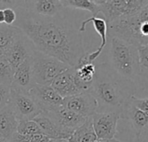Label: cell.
<instances>
[{"instance_id": "44dd1931", "label": "cell", "mask_w": 148, "mask_h": 142, "mask_svg": "<svg viewBox=\"0 0 148 142\" xmlns=\"http://www.w3.org/2000/svg\"><path fill=\"white\" fill-rule=\"evenodd\" d=\"M35 13L43 16L53 17L57 16L63 9L61 1L57 0H39L36 1Z\"/></svg>"}, {"instance_id": "8fae6325", "label": "cell", "mask_w": 148, "mask_h": 142, "mask_svg": "<svg viewBox=\"0 0 148 142\" xmlns=\"http://www.w3.org/2000/svg\"><path fill=\"white\" fill-rule=\"evenodd\" d=\"M29 93L38 103L42 112H52L62 106L63 98L50 86L36 84Z\"/></svg>"}, {"instance_id": "603a6c76", "label": "cell", "mask_w": 148, "mask_h": 142, "mask_svg": "<svg viewBox=\"0 0 148 142\" xmlns=\"http://www.w3.org/2000/svg\"><path fill=\"white\" fill-rule=\"evenodd\" d=\"M61 3L64 8L88 10L92 13L93 16H97L100 13V9L95 0H63Z\"/></svg>"}, {"instance_id": "ac0fdd59", "label": "cell", "mask_w": 148, "mask_h": 142, "mask_svg": "<svg viewBox=\"0 0 148 142\" xmlns=\"http://www.w3.org/2000/svg\"><path fill=\"white\" fill-rule=\"evenodd\" d=\"M122 119L129 121L135 136L140 134L148 125V114L136 108L131 102L126 108Z\"/></svg>"}, {"instance_id": "6da1fadb", "label": "cell", "mask_w": 148, "mask_h": 142, "mask_svg": "<svg viewBox=\"0 0 148 142\" xmlns=\"http://www.w3.org/2000/svg\"><path fill=\"white\" fill-rule=\"evenodd\" d=\"M34 43L37 51L58 59L71 68L87 53L79 29L63 17L22 14L16 25Z\"/></svg>"}, {"instance_id": "7402d4cb", "label": "cell", "mask_w": 148, "mask_h": 142, "mask_svg": "<svg viewBox=\"0 0 148 142\" xmlns=\"http://www.w3.org/2000/svg\"><path fill=\"white\" fill-rule=\"evenodd\" d=\"M21 33L22 30L16 26L0 24V49L5 51Z\"/></svg>"}, {"instance_id": "4fadbf2b", "label": "cell", "mask_w": 148, "mask_h": 142, "mask_svg": "<svg viewBox=\"0 0 148 142\" xmlns=\"http://www.w3.org/2000/svg\"><path fill=\"white\" fill-rule=\"evenodd\" d=\"M89 23H93V26H94L95 31L98 33V35L100 36V37L101 39V43L99 48L96 50L87 54L88 61L89 62H95V60L100 56V55L101 54V52L103 51L105 47L108 45V25L103 17L91 16V17H88V19L82 22L81 27L78 29L79 31L81 33L84 32L86 29V25Z\"/></svg>"}, {"instance_id": "e0dca14e", "label": "cell", "mask_w": 148, "mask_h": 142, "mask_svg": "<svg viewBox=\"0 0 148 142\" xmlns=\"http://www.w3.org/2000/svg\"><path fill=\"white\" fill-rule=\"evenodd\" d=\"M19 121L15 114L8 106L0 111V142H9L15 133L17 132Z\"/></svg>"}, {"instance_id": "83f0119b", "label": "cell", "mask_w": 148, "mask_h": 142, "mask_svg": "<svg viewBox=\"0 0 148 142\" xmlns=\"http://www.w3.org/2000/svg\"><path fill=\"white\" fill-rule=\"evenodd\" d=\"M131 102L139 109L148 114V97L147 98H138L134 95L132 98Z\"/></svg>"}, {"instance_id": "4dcf8cb0", "label": "cell", "mask_w": 148, "mask_h": 142, "mask_svg": "<svg viewBox=\"0 0 148 142\" xmlns=\"http://www.w3.org/2000/svg\"><path fill=\"white\" fill-rule=\"evenodd\" d=\"M4 23V14L3 10H0V24Z\"/></svg>"}, {"instance_id": "277c9868", "label": "cell", "mask_w": 148, "mask_h": 142, "mask_svg": "<svg viewBox=\"0 0 148 142\" xmlns=\"http://www.w3.org/2000/svg\"><path fill=\"white\" fill-rule=\"evenodd\" d=\"M113 36L137 48L148 44V4L138 12L108 24V36Z\"/></svg>"}, {"instance_id": "9a60e30c", "label": "cell", "mask_w": 148, "mask_h": 142, "mask_svg": "<svg viewBox=\"0 0 148 142\" xmlns=\"http://www.w3.org/2000/svg\"><path fill=\"white\" fill-rule=\"evenodd\" d=\"M49 114L62 128L72 132H75V130L83 125L88 120L65 108L63 106H61L52 112H49Z\"/></svg>"}, {"instance_id": "5bb4252c", "label": "cell", "mask_w": 148, "mask_h": 142, "mask_svg": "<svg viewBox=\"0 0 148 142\" xmlns=\"http://www.w3.org/2000/svg\"><path fill=\"white\" fill-rule=\"evenodd\" d=\"M36 85L33 75V57L29 56L14 72L11 88L29 92Z\"/></svg>"}, {"instance_id": "d6986e66", "label": "cell", "mask_w": 148, "mask_h": 142, "mask_svg": "<svg viewBox=\"0 0 148 142\" xmlns=\"http://www.w3.org/2000/svg\"><path fill=\"white\" fill-rule=\"evenodd\" d=\"M75 69L78 79L82 83L92 88L93 81L96 72V64L95 62H89L87 59L86 55L81 59L78 65L75 67Z\"/></svg>"}, {"instance_id": "ba28073f", "label": "cell", "mask_w": 148, "mask_h": 142, "mask_svg": "<svg viewBox=\"0 0 148 142\" xmlns=\"http://www.w3.org/2000/svg\"><path fill=\"white\" fill-rule=\"evenodd\" d=\"M63 99L91 90V87L82 83L75 74V68H69L60 74L50 85Z\"/></svg>"}, {"instance_id": "2e32d148", "label": "cell", "mask_w": 148, "mask_h": 142, "mask_svg": "<svg viewBox=\"0 0 148 142\" xmlns=\"http://www.w3.org/2000/svg\"><path fill=\"white\" fill-rule=\"evenodd\" d=\"M33 54V53H32ZM32 54L29 53L28 46L19 36L10 44V46L4 51V56L11 65L14 72L15 70Z\"/></svg>"}, {"instance_id": "4316f807", "label": "cell", "mask_w": 148, "mask_h": 142, "mask_svg": "<svg viewBox=\"0 0 148 142\" xmlns=\"http://www.w3.org/2000/svg\"><path fill=\"white\" fill-rule=\"evenodd\" d=\"M10 102V87L0 84V111L6 108Z\"/></svg>"}, {"instance_id": "8992f818", "label": "cell", "mask_w": 148, "mask_h": 142, "mask_svg": "<svg viewBox=\"0 0 148 142\" xmlns=\"http://www.w3.org/2000/svg\"><path fill=\"white\" fill-rule=\"evenodd\" d=\"M108 25L133 15L148 4L147 0H95Z\"/></svg>"}, {"instance_id": "7a4b0ae2", "label": "cell", "mask_w": 148, "mask_h": 142, "mask_svg": "<svg viewBox=\"0 0 148 142\" xmlns=\"http://www.w3.org/2000/svg\"><path fill=\"white\" fill-rule=\"evenodd\" d=\"M91 93L98 103L97 113L113 112L123 117L136 91L134 82L118 74L108 62L96 64Z\"/></svg>"}, {"instance_id": "7c38bea8", "label": "cell", "mask_w": 148, "mask_h": 142, "mask_svg": "<svg viewBox=\"0 0 148 142\" xmlns=\"http://www.w3.org/2000/svg\"><path fill=\"white\" fill-rule=\"evenodd\" d=\"M40 128L42 133L50 140H62L68 141L74 132L62 128L49 113L42 112L33 120Z\"/></svg>"}, {"instance_id": "836d02e7", "label": "cell", "mask_w": 148, "mask_h": 142, "mask_svg": "<svg viewBox=\"0 0 148 142\" xmlns=\"http://www.w3.org/2000/svg\"><path fill=\"white\" fill-rule=\"evenodd\" d=\"M3 55H4V51H3V50H2V49H0V58H1V57H3Z\"/></svg>"}, {"instance_id": "d4e9b609", "label": "cell", "mask_w": 148, "mask_h": 142, "mask_svg": "<svg viewBox=\"0 0 148 142\" xmlns=\"http://www.w3.org/2000/svg\"><path fill=\"white\" fill-rule=\"evenodd\" d=\"M137 49L139 56V76L148 80V44L139 46Z\"/></svg>"}, {"instance_id": "3957f363", "label": "cell", "mask_w": 148, "mask_h": 142, "mask_svg": "<svg viewBox=\"0 0 148 142\" xmlns=\"http://www.w3.org/2000/svg\"><path fill=\"white\" fill-rule=\"evenodd\" d=\"M108 63L121 75L135 82L140 75L138 49L118 36H108Z\"/></svg>"}, {"instance_id": "f1b7e54d", "label": "cell", "mask_w": 148, "mask_h": 142, "mask_svg": "<svg viewBox=\"0 0 148 142\" xmlns=\"http://www.w3.org/2000/svg\"><path fill=\"white\" fill-rule=\"evenodd\" d=\"M4 14V23L7 25H11L16 20V13L11 8H6L3 10Z\"/></svg>"}, {"instance_id": "ffe728a7", "label": "cell", "mask_w": 148, "mask_h": 142, "mask_svg": "<svg viewBox=\"0 0 148 142\" xmlns=\"http://www.w3.org/2000/svg\"><path fill=\"white\" fill-rule=\"evenodd\" d=\"M98 141L97 136L95 133L92 117L88 118L86 122L78 128L71 137L69 139L68 142H96Z\"/></svg>"}, {"instance_id": "e575fe53", "label": "cell", "mask_w": 148, "mask_h": 142, "mask_svg": "<svg viewBox=\"0 0 148 142\" xmlns=\"http://www.w3.org/2000/svg\"><path fill=\"white\" fill-rule=\"evenodd\" d=\"M96 142H97V141H96Z\"/></svg>"}, {"instance_id": "5b68a950", "label": "cell", "mask_w": 148, "mask_h": 142, "mask_svg": "<svg viewBox=\"0 0 148 142\" xmlns=\"http://www.w3.org/2000/svg\"><path fill=\"white\" fill-rule=\"evenodd\" d=\"M32 57L34 81L37 85H51L56 77L70 68L58 59L44 55L37 50L33 52Z\"/></svg>"}, {"instance_id": "d6a6232c", "label": "cell", "mask_w": 148, "mask_h": 142, "mask_svg": "<svg viewBox=\"0 0 148 142\" xmlns=\"http://www.w3.org/2000/svg\"><path fill=\"white\" fill-rule=\"evenodd\" d=\"M66 141H62V140H49L48 142H65Z\"/></svg>"}, {"instance_id": "52a82bcc", "label": "cell", "mask_w": 148, "mask_h": 142, "mask_svg": "<svg viewBox=\"0 0 148 142\" xmlns=\"http://www.w3.org/2000/svg\"><path fill=\"white\" fill-rule=\"evenodd\" d=\"M10 108L18 121H33L42 113V108L29 92L10 88Z\"/></svg>"}, {"instance_id": "f546056e", "label": "cell", "mask_w": 148, "mask_h": 142, "mask_svg": "<svg viewBox=\"0 0 148 142\" xmlns=\"http://www.w3.org/2000/svg\"><path fill=\"white\" fill-rule=\"evenodd\" d=\"M135 137L137 142H148V125L140 134Z\"/></svg>"}, {"instance_id": "9c48e42d", "label": "cell", "mask_w": 148, "mask_h": 142, "mask_svg": "<svg viewBox=\"0 0 148 142\" xmlns=\"http://www.w3.org/2000/svg\"><path fill=\"white\" fill-rule=\"evenodd\" d=\"M62 106L87 119L91 118L97 113L98 103L91 91L69 96L63 99Z\"/></svg>"}, {"instance_id": "cb8c5ba5", "label": "cell", "mask_w": 148, "mask_h": 142, "mask_svg": "<svg viewBox=\"0 0 148 142\" xmlns=\"http://www.w3.org/2000/svg\"><path fill=\"white\" fill-rule=\"evenodd\" d=\"M14 70L3 56L0 58V84L10 87L13 81Z\"/></svg>"}, {"instance_id": "30bf717a", "label": "cell", "mask_w": 148, "mask_h": 142, "mask_svg": "<svg viewBox=\"0 0 148 142\" xmlns=\"http://www.w3.org/2000/svg\"><path fill=\"white\" fill-rule=\"evenodd\" d=\"M120 119V115L116 113H95L92 116V122L98 141L114 139L118 133L117 126Z\"/></svg>"}, {"instance_id": "484cf974", "label": "cell", "mask_w": 148, "mask_h": 142, "mask_svg": "<svg viewBox=\"0 0 148 142\" xmlns=\"http://www.w3.org/2000/svg\"><path fill=\"white\" fill-rule=\"evenodd\" d=\"M17 133L24 135H35L37 134H42L39 126L34 121H19L17 127Z\"/></svg>"}, {"instance_id": "1f68e13d", "label": "cell", "mask_w": 148, "mask_h": 142, "mask_svg": "<svg viewBox=\"0 0 148 142\" xmlns=\"http://www.w3.org/2000/svg\"><path fill=\"white\" fill-rule=\"evenodd\" d=\"M97 142H121L115 140V139H112V140H102V141H98Z\"/></svg>"}]
</instances>
